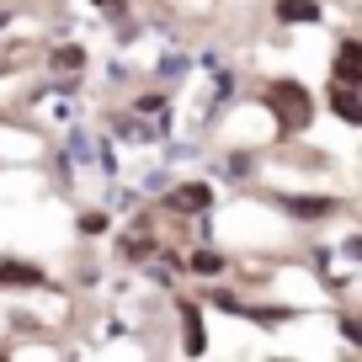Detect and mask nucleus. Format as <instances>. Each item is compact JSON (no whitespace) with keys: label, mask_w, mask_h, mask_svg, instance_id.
I'll return each mask as SVG.
<instances>
[{"label":"nucleus","mask_w":362,"mask_h":362,"mask_svg":"<svg viewBox=\"0 0 362 362\" xmlns=\"http://www.w3.org/2000/svg\"><path fill=\"white\" fill-rule=\"evenodd\" d=\"M330 107H336V117H346V123L362 128V96H357V86H336V80H330Z\"/></svg>","instance_id":"39448f33"},{"label":"nucleus","mask_w":362,"mask_h":362,"mask_svg":"<svg viewBox=\"0 0 362 362\" xmlns=\"http://www.w3.org/2000/svg\"><path fill=\"white\" fill-rule=\"evenodd\" d=\"M346 256H357V261H362V235H357V240H346Z\"/></svg>","instance_id":"9b49d317"},{"label":"nucleus","mask_w":362,"mask_h":362,"mask_svg":"<svg viewBox=\"0 0 362 362\" xmlns=\"http://www.w3.org/2000/svg\"><path fill=\"white\" fill-rule=\"evenodd\" d=\"M80 64H86V48H75V43L54 54V69H80Z\"/></svg>","instance_id":"6e6552de"},{"label":"nucleus","mask_w":362,"mask_h":362,"mask_svg":"<svg viewBox=\"0 0 362 362\" xmlns=\"http://www.w3.org/2000/svg\"><path fill=\"white\" fill-rule=\"evenodd\" d=\"M208 203H214V187H208V181H187V187L170 192V208H176V214H203Z\"/></svg>","instance_id":"7ed1b4c3"},{"label":"nucleus","mask_w":362,"mask_h":362,"mask_svg":"<svg viewBox=\"0 0 362 362\" xmlns=\"http://www.w3.org/2000/svg\"><path fill=\"white\" fill-rule=\"evenodd\" d=\"M0 288H43V272L27 267V261L0 256Z\"/></svg>","instance_id":"20e7f679"},{"label":"nucleus","mask_w":362,"mask_h":362,"mask_svg":"<svg viewBox=\"0 0 362 362\" xmlns=\"http://www.w3.org/2000/svg\"><path fill=\"white\" fill-rule=\"evenodd\" d=\"M341 330H346V341H351V346H362V320H346Z\"/></svg>","instance_id":"9d476101"},{"label":"nucleus","mask_w":362,"mask_h":362,"mask_svg":"<svg viewBox=\"0 0 362 362\" xmlns=\"http://www.w3.org/2000/svg\"><path fill=\"white\" fill-rule=\"evenodd\" d=\"M192 267H197V272H218V267H224V261H218L214 250H197V256H192Z\"/></svg>","instance_id":"1a4fd4ad"},{"label":"nucleus","mask_w":362,"mask_h":362,"mask_svg":"<svg viewBox=\"0 0 362 362\" xmlns=\"http://www.w3.org/2000/svg\"><path fill=\"white\" fill-rule=\"evenodd\" d=\"M330 80H336V86H362V43H341L336 48Z\"/></svg>","instance_id":"f03ea898"},{"label":"nucleus","mask_w":362,"mask_h":362,"mask_svg":"<svg viewBox=\"0 0 362 362\" xmlns=\"http://www.w3.org/2000/svg\"><path fill=\"white\" fill-rule=\"evenodd\" d=\"M277 16L283 22H320V6L315 0H277Z\"/></svg>","instance_id":"0eeeda50"},{"label":"nucleus","mask_w":362,"mask_h":362,"mask_svg":"<svg viewBox=\"0 0 362 362\" xmlns=\"http://www.w3.org/2000/svg\"><path fill=\"white\" fill-rule=\"evenodd\" d=\"M267 96L283 107V128H304V123H309V96H304V86H293V80H272Z\"/></svg>","instance_id":"f257e3e1"},{"label":"nucleus","mask_w":362,"mask_h":362,"mask_svg":"<svg viewBox=\"0 0 362 362\" xmlns=\"http://www.w3.org/2000/svg\"><path fill=\"white\" fill-rule=\"evenodd\" d=\"M288 214L293 218H325V214H336V203H330V197H288Z\"/></svg>","instance_id":"423d86ee"}]
</instances>
